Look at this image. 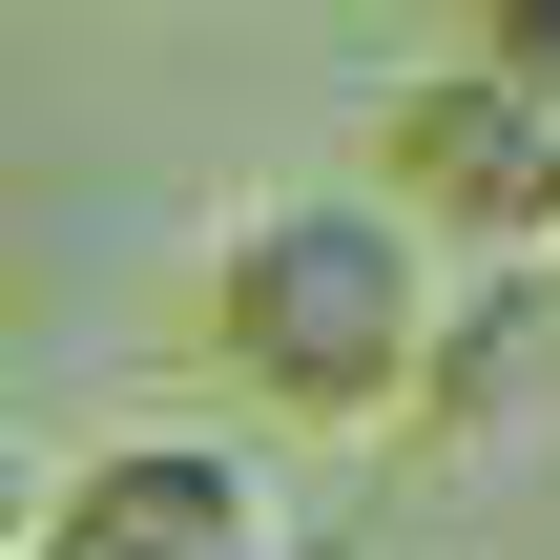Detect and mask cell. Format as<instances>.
Returning a JSON list of instances; mask_svg holds the SVG:
<instances>
[{
  "mask_svg": "<svg viewBox=\"0 0 560 560\" xmlns=\"http://www.w3.org/2000/svg\"><path fill=\"white\" fill-rule=\"evenodd\" d=\"M42 540V436H21V416H0V560Z\"/></svg>",
  "mask_w": 560,
  "mask_h": 560,
  "instance_id": "8992f818",
  "label": "cell"
},
{
  "mask_svg": "<svg viewBox=\"0 0 560 560\" xmlns=\"http://www.w3.org/2000/svg\"><path fill=\"white\" fill-rule=\"evenodd\" d=\"M416 21H436V62H478V83L560 104V0H416Z\"/></svg>",
  "mask_w": 560,
  "mask_h": 560,
  "instance_id": "5b68a950",
  "label": "cell"
},
{
  "mask_svg": "<svg viewBox=\"0 0 560 560\" xmlns=\"http://www.w3.org/2000/svg\"><path fill=\"white\" fill-rule=\"evenodd\" d=\"M374 208L457 270H540L560 249V104H520V83H478V62H416L395 83V125H374Z\"/></svg>",
  "mask_w": 560,
  "mask_h": 560,
  "instance_id": "7a4b0ae2",
  "label": "cell"
},
{
  "mask_svg": "<svg viewBox=\"0 0 560 560\" xmlns=\"http://www.w3.org/2000/svg\"><path fill=\"white\" fill-rule=\"evenodd\" d=\"M436 291H457V270H436L374 187H270V208L208 249V353H229L249 416H291V436H374V416H416Z\"/></svg>",
  "mask_w": 560,
  "mask_h": 560,
  "instance_id": "6da1fadb",
  "label": "cell"
},
{
  "mask_svg": "<svg viewBox=\"0 0 560 560\" xmlns=\"http://www.w3.org/2000/svg\"><path fill=\"white\" fill-rule=\"evenodd\" d=\"M21 560H291V478L208 416H145V436H83L42 478V540Z\"/></svg>",
  "mask_w": 560,
  "mask_h": 560,
  "instance_id": "3957f363",
  "label": "cell"
},
{
  "mask_svg": "<svg viewBox=\"0 0 560 560\" xmlns=\"http://www.w3.org/2000/svg\"><path fill=\"white\" fill-rule=\"evenodd\" d=\"M540 374H560V270H478V291H436V353H416V416H436V436L540 416Z\"/></svg>",
  "mask_w": 560,
  "mask_h": 560,
  "instance_id": "277c9868",
  "label": "cell"
}]
</instances>
